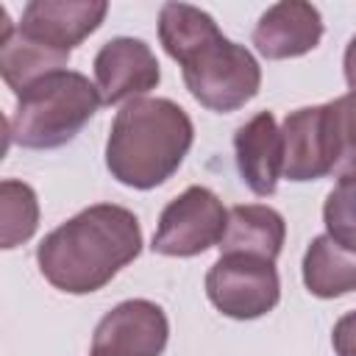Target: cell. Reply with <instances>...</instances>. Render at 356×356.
Returning a JSON list of instances; mask_svg holds the SVG:
<instances>
[{"label": "cell", "instance_id": "cell-7", "mask_svg": "<svg viewBox=\"0 0 356 356\" xmlns=\"http://www.w3.org/2000/svg\"><path fill=\"white\" fill-rule=\"evenodd\" d=\"M170 323L159 303L134 298L117 303L95 328L92 356H161Z\"/></svg>", "mask_w": 356, "mask_h": 356}, {"label": "cell", "instance_id": "cell-10", "mask_svg": "<svg viewBox=\"0 0 356 356\" xmlns=\"http://www.w3.org/2000/svg\"><path fill=\"white\" fill-rule=\"evenodd\" d=\"M320 39L323 17L317 6L306 0H281L270 6L253 28V44L259 56L270 61L306 56L320 44Z\"/></svg>", "mask_w": 356, "mask_h": 356}, {"label": "cell", "instance_id": "cell-4", "mask_svg": "<svg viewBox=\"0 0 356 356\" xmlns=\"http://www.w3.org/2000/svg\"><path fill=\"white\" fill-rule=\"evenodd\" d=\"M189 95L209 111L228 114L242 108L259 95L261 67L253 53L222 33L200 44L181 64Z\"/></svg>", "mask_w": 356, "mask_h": 356}, {"label": "cell", "instance_id": "cell-14", "mask_svg": "<svg viewBox=\"0 0 356 356\" xmlns=\"http://www.w3.org/2000/svg\"><path fill=\"white\" fill-rule=\"evenodd\" d=\"M286 239L284 217L264 203H245L228 209V225L220 239V253H248L275 261Z\"/></svg>", "mask_w": 356, "mask_h": 356}, {"label": "cell", "instance_id": "cell-11", "mask_svg": "<svg viewBox=\"0 0 356 356\" xmlns=\"http://www.w3.org/2000/svg\"><path fill=\"white\" fill-rule=\"evenodd\" d=\"M236 170L248 189L259 197H270L278 189L284 172V139L273 111H259L234 134Z\"/></svg>", "mask_w": 356, "mask_h": 356}, {"label": "cell", "instance_id": "cell-15", "mask_svg": "<svg viewBox=\"0 0 356 356\" xmlns=\"http://www.w3.org/2000/svg\"><path fill=\"white\" fill-rule=\"evenodd\" d=\"M303 284L314 298H339L356 292V253L337 245L328 234H320L309 242L303 253Z\"/></svg>", "mask_w": 356, "mask_h": 356}, {"label": "cell", "instance_id": "cell-9", "mask_svg": "<svg viewBox=\"0 0 356 356\" xmlns=\"http://www.w3.org/2000/svg\"><path fill=\"white\" fill-rule=\"evenodd\" d=\"M106 14V0H31L17 31L50 50L70 53L103 25Z\"/></svg>", "mask_w": 356, "mask_h": 356}, {"label": "cell", "instance_id": "cell-6", "mask_svg": "<svg viewBox=\"0 0 356 356\" xmlns=\"http://www.w3.org/2000/svg\"><path fill=\"white\" fill-rule=\"evenodd\" d=\"M228 225V211L222 200L206 186H186L172 197L156 225L150 250L159 256L189 259L220 245Z\"/></svg>", "mask_w": 356, "mask_h": 356}, {"label": "cell", "instance_id": "cell-3", "mask_svg": "<svg viewBox=\"0 0 356 356\" xmlns=\"http://www.w3.org/2000/svg\"><path fill=\"white\" fill-rule=\"evenodd\" d=\"M103 106L83 72L58 70L17 95L8 117V139L28 150H53L72 142Z\"/></svg>", "mask_w": 356, "mask_h": 356}, {"label": "cell", "instance_id": "cell-2", "mask_svg": "<svg viewBox=\"0 0 356 356\" xmlns=\"http://www.w3.org/2000/svg\"><path fill=\"white\" fill-rule=\"evenodd\" d=\"M192 139L195 125L175 100L136 97L111 122L106 167L111 178L131 189H153L184 164Z\"/></svg>", "mask_w": 356, "mask_h": 356}, {"label": "cell", "instance_id": "cell-5", "mask_svg": "<svg viewBox=\"0 0 356 356\" xmlns=\"http://www.w3.org/2000/svg\"><path fill=\"white\" fill-rule=\"evenodd\" d=\"M206 295L231 320L264 317L281 300L275 261L248 253H220L206 273Z\"/></svg>", "mask_w": 356, "mask_h": 356}, {"label": "cell", "instance_id": "cell-21", "mask_svg": "<svg viewBox=\"0 0 356 356\" xmlns=\"http://www.w3.org/2000/svg\"><path fill=\"white\" fill-rule=\"evenodd\" d=\"M342 70H345V83H348L350 95H356V36H350V42H348V47H345Z\"/></svg>", "mask_w": 356, "mask_h": 356}, {"label": "cell", "instance_id": "cell-13", "mask_svg": "<svg viewBox=\"0 0 356 356\" xmlns=\"http://www.w3.org/2000/svg\"><path fill=\"white\" fill-rule=\"evenodd\" d=\"M0 22H3V33H0V75L6 81V86L19 95L22 89H28L31 83H36L39 78L67 70L70 64V53H58L50 50L28 36H22L17 31V25L8 19V11L0 8Z\"/></svg>", "mask_w": 356, "mask_h": 356}, {"label": "cell", "instance_id": "cell-1", "mask_svg": "<svg viewBox=\"0 0 356 356\" xmlns=\"http://www.w3.org/2000/svg\"><path fill=\"white\" fill-rule=\"evenodd\" d=\"M139 253L142 225L136 214L117 203H95L39 242L36 264L56 289L89 295L103 289Z\"/></svg>", "mask_w": 356, "mask_h": 356}, {"label": "cell", "instance_id": "cell-12", "mask_svg": "<svg viewBox=\"0 0 356 356\" xmlns=\"http://www.w3.org/2000/svg\"><path fill=\"white\" fill-rule=\"evenodd\" d=\"M284 178L303 184L331 175L328 136H325V111L320 106H303L284 117Z\"/></svg>", "mask_w": 356, "mask_h": 356}, {"label": "cell", "instance_id": "cell-17", "mask_svg": "<svg viewBox=\"0 0 356 356\" xmlns=\"http://www.w3.org/2000/svg\"><path fill=\"white\" fill-rule=\"evenodd\" d=\"M0 248L11 250L28 242L39 225V200L36 192L17 178L0 184Z\"/></svg>", "mask_w": 356, "mask_h": 356}, {"label": "cell", "instance_id": "cell-18", "mask_svg": "<svg viewBox=\"0 0 356 356\" xmlns=\"http://www.w3.org/2000/svg\"><path fill=\"white\" fill-rule=\"evenodd\" d=\"M325 111V136L331 175L348 178L356 175V95H342L323 103Z\"/></svg>", "mask_w": 356, "mask_h": 356}, {"label": "cell", "instance_id": "cell-19", "mask_svg": "<svg viewBox=\"0 0 356 356\" xmlns=\"http://www.w3.org/2000/svg\"><path fill=\"white\" fill-rule=\"evenodd\" d=\"M323 222L325 234L337 245L356 253V175L339 178L337 186L328 192L323 203Z\"/></svg>", "mask_w": 356, "mask_h": 356}, {"label": "cell", "instance_id": "cell-16", "mask_svg": "<svg viewBox=\"0 0 356 356\" xmlns=\"http://www.w3.org/2000/svg\"><path fill=\"white\" fill-rule=\"evenodd\" d=\"M222 31L211 19V14L200 11L189 3H164L159 11V39L172 61H184L209 39L220 36Z\"/></svg>", "mask_w": 356, "mask_h": 356}, {"label": "cell", "instance_id": "cell-8", "mask_svg": "<svg viewBox=\"0 0 356 356\" xmlns=\"http://www.w3.org/2000/svg\"><path fill=\"white\" fill-rule=\"evenodd\" d=\"M95 86L103 106L131 103L159 86V58L147 42L134 36L108 39L95 56Z\"/></svg>", "mask_w": 356, "mask_h": 356}, {"label": "cell", "instance_id": "cell-20", "mask_svg": "<svg viewBox=\"0 0 356 356\" xmlns=\"http://www.w3.org/2000/svg\"><path fill=\"white\" fill-rule=\"evenodd\" d=\"M331 345L337 356H356V312H348L334 323Z\"/></svg>", "mask_w": 356, "mask_h": 356}]
</instances>
